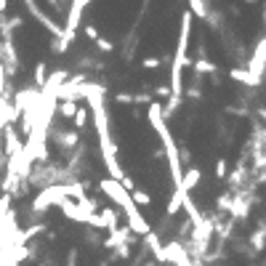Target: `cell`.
Instances as JSON below:
<instances>
[{"instance_id": "1", "label": "cell", "mask_w": 266, "mask_h": 266, "mask_svg": "<svg viewBox=\"0 0 266 266\" xmlns=\"http://www.w3.org/2000/svg\"><path fill=\"white\" fill-rule=\"evenodd\" d=\"M99 189L112 200V203H117V208L128 216V229H130V234H136V237H147V234L152 232L149 221L139 213V208L133 205V197H130L125 189H122V186L115 181V178H109V176H107V178H101V181H99Z\"/></svg>"}, {"instance_id": "2", "label": "cell", "mask_w": 266, "mask_h": 266, "mask_svg": "<svg viewBox=\"0 0 266 266\" xmlns=\"http://www.w3.org/2000/svg\"><path fill=\"white\" fill-rule=\"evenodd\" d=\"M66 197H70V186L66 184H56V186L43 189V192L35 197V203H32V213H45L51 205H61Z\"/></svg>"}, {"instance_id": "3", "label": "cell", "mask_w": 266, "mask_h": 266, "mask_svg": "<svg viewBox=\"0 0 266 266\" xmlns=\"http://www.w3.org/2000/svg\"><path fill=\"white\" fill-rule=\"evenodd\" d=\"M255 80H258L263 85V78H266V35L261 37L258 43H255V48L250 53V59H248V66H245Z\"/></svg>"}, {"instance_id": "4", "label": "cell", "mask_w": 266, "mask_h": 266, "mask_svg": "<svg viewBox=\"0 0 266 266\" xmlns=\"http://www.w3.org/2000/svg\"><path fill=\"white\" fill-rule=\"evenodd\" d=\"M24 8L30 11V16H35V22H37V24H43L45 30H48V32L53 35V40H61V35H64L61 24H56L48 14H45V11H40V6H37V3H32V0H24Z\"/></svg>"}, {"instance_id": "5", "label": "cell", "mask_w": 266, "mask_h": 266, "mask_svg": "<svg viewBox=\"0 0 266 266\" xmlns=\"http://www.w3.org/2000/svg\"><path fill=\"white\" fill-rule=\"evenodd\" d=\"M53 136H56L53 141L59 144L61 152H72V149H78V147H80V133H78V130H72V128H70V130H56Z\"/></svg>"}, {"instance_id": "6", "label": "cell", "mask_w": 266, "mask_h": 266, "mask_svg": "<svg viewBox=\"0 0 266 266\" xmlns=\"http://www.w3.org/2000/svg\"><path fill=\"white\" fill-rule=\"evenodd\" d=\"M99 218H101V224H104V229H107L109 234H115L117 229H120V216H117V211H115V208H101V211L96 213Z\"/></svg>"}, {"instance_id": "7", "label": "cell", "mask_w": 266, "mask_h": 266, "mask_svg": "<svg viewBox=\"0 0 266 266\" xmlns=\"http://www.w3.org/2000/svg\"><path fill=\"white\" fill-rule=\"evenodd\" d=\"M229 78H232L234 83H242L245 88H261V83L255 80L253 75L245 70V66H232V70H229Z\"/></svg>"}, {"instance_id": "8", "label": "cell", "mask_w": 266, "mask_h": 266, "mask_svg": "<svg viewBox=\"0 0 266 266\" xmlns=\"http://www.w3.org/2000/svg\"><path fill=\"white\" fill-rule=\"evenodd\" d=\"M200 178H203V170H200L197 165H189L186 170H184V178H181V189L189 194L192 189H197L200 186Z\"/></svg>"}, {"instance_id": "9", "label": "cell", "mask_w": 266, "mask_h": 266, "mask_svg": "<svg viewBox=\"0 0 266 266\" xmlns=\"http://www.w3.org/2000/svg\"><path fill=\"white\" fill-rule=\"evenodd\" d=\"M184 197H186V192H184L181 186H178V189H173V194L168 197V205H165V216H168V218H170V216H176L178 211H181Z\"/></svg>"}, {"instance_id": "10", "label": "cell", "mask_w": 266, "mask_h": 266, "mask_svg": "<svg viewBox=\"0 0 266 266\" xmlns=\"http://www.w3.org/2000/svg\"><path fill=\"white\" fill-rule=\"evenodd\" d=\"M189 70H192V75H197V78H203V75H211L213 78V75H218V66L213 61H208V59H194Z\"/></svg>"}, {"instance_id": "11", "label": "cell", "mask_w": 266, "mask_h": 266, "mask_svg": "<svg viewBox=\"0 0 266 266\" xmlns=\"http://www.w3.org/2000/svg\"><path fill=\"white\" fill-rule=\"evenodd\" d=\"M112 99H115L117 104H152L155 101L149 93H115Z\"/></svg>"}, {"instance_id": "12", "label": "cell", "mask_w": 266, "mask_h": 266, "mask_svg": "<svg viewBox=\"0 0 266 266\" xmlns=\"http://www.w3.org/2000/svg\"><path fill=\"white\" fill-rule=\"evenodd\" d=\"M88 120H91V109L85 107V104H80L78 112H75V117H72V130H85L88 128Z\"/></svg>"}, {"instance_id": "13", "label": "cell", "mask_w": 266, "mask_h": 266, "mask_svg": "<svg viewBox=\"0 0 266 266\" xmlns=\"http://www.w3.org/2000/svg\"><path fill=\"white\" fill-rule=\"evenodd\" d=\"M186 11L197 16V19H208V14H211V3H205V0H189V6H186Z\"/></svg>"}, {"instance_id": "14", "label": "cell", "mask_w": 266, "mask_h": 266, "mask_svg": "<svg viewBox=\"0 0 266 266\" xmlns=\"http://www.w3.org/2000/svg\"><path fill=\"white\" fill-rule=\"evenodd\" d=\"M78 107L80 104L78 101H56V112H59L61 117H75V112H78Z\"/></svg>"}, {"instance_id": "15", "label": "cell", "mask_w": 266, "mask_h": 266, "mask_svg": "<svg viewBox=\"0 0 266 266\" xmlns=\"http://www.w3.org/2000/svg\"><path fill=\"white\" fill-rule=\"evenodd\" d=\"M45 80H48V66H45V61H37L35 64V85H45Z\"/></svg>"}, {"instance_id": "16", "label": "cell", "mask_w": 266, "mask_h": 266, "mask_svg": "<svg viewBox=\"0 0 266 266\" xmlns=\"http://www.w3.org/2000/svg\"><path fill=\"white\" fill-rule=\"evenodd\" d=\"M130 197H133V205H136V208H152V194L141 192V189H136Z\"/></svg>"}, {"instance_id": "17", "label": "cell", "mask_w": 266, "mask_h": 266, "mask_svg": "<svg viewBox=\"0 0 266 266\" xmlns=\"http://www.w3.org/2000/svg\"><path fill=\"white\" fill-rule=\"evenodd\" d=\"M184 99H192V101H200V99H203V88H200V85L194 83H189L186 85V88H184Z\"/></svg>"}, {"instance_id": "18", "label": "cell", "mask_w": 266, "mask_h": 266, "mask_svg": "<svg viewBox=\"0 0 266 266\" xmlns=\"http://www.w3.org/2000/svg\"><path fill=\"white\" fill-rule=\"evenodd\" d=\"M226 176H229V165H226L224 157L216 160V178H221V181H226Z\"/></svg>"}, {"instance_id": "19", "label": "cell", "mask_w": 266, "mask_h": 266, "mask_svg": "<svg viewBox=\"0 0 266 266\" xmlns=\"http://www.w3.org/2000/svg\"><path fill=\"white\" fill-rule=\"evenodd\" d=\"M96 48H99L101 53H112V51H115V43H112L109 37H101V35H99V40H96Z\"/></svg>"}, {"instance_id": "20", "label": "cell", "mask_w": 266, "mask_h": 266, "mask_svg": "<svg viewBox=\"0 0 266 266\" xmlns=\"http://www.w3.org/2000/svg\"><path fill=\"white\" fill-rule=\"evenodd\" d=\"M160 64H163L160 56H144V59H141V66H144V70H157Z\"/></svg>"}, {"instance_id": "21", "label": "cell", "mask_w": 266, "mask_h": 266, "mask_svg": "<svg viewBox=\"0 0 266 266\" xmlns=\"http://www.w3.org/2000/svg\"><path fill=\"white\" fill-rule=\"evenodd\" d=\"M83 32H85V37H88V40H93V43L99 40V27H96V24H85Z\"/></svg>"}, {"instance_id": "22", "label": "cell", "mask_w": 266, "mask_h": 266, "mask_svg": "<svg viewBox=\"0 0 266 266\" xmlns=\"http://www.w3.org/2000/svg\"><path fill=\"white\" fill-rule=\"evenodd\" d=\"M78 248H70V253H66V266H78Z\"/></svg>"}, {"instance_id": "23", "label": "cell", "mask_w": 266, "mask_h": 266, "mask_svg": "<svg viewBox=\"0 0 266 266\" xmlns=\"http://www.w3.org/2000/svg\"><path fill=\"white\" fill-rule=\"evenodd\" d=\"M155 93H157V99H170V88H168V85H160V88H155Z\"/></svg>"}, {"instance_id": "24", "label": "cell", "mask_w": 266, "mask_h": 266, "mask_svg": "<svg viewBox=\"0 0 266 266\" xmlns=\"http://www.w3.org/2000/svg\"><path fill=\"white\" fill-rule=\"evenodd\" d=\"M255 117H261V120L266 122V107H261V109H255Z\"/></svg>"}, {"instance_id": "25", "label": "cell", "mask_w": 266, "mask_h": 266, "mask_svg": "<svg viewBox=\"0 0 266 266\" xmlns=\"http://www.w3.org/2000/svg\"><path fill=\"white\" fill-rule=\"evenodd\" d=\"M263 32H266V6H263Z\"/></svg>"}, {"instance_id": "26", "label": "cell", "mask_w": 266, "mask_h": 266, "mask_svg": "<svg viewBox=\"0 0 266 266\" xmlns=\"http://www.w3.org/2000/svg\"><path fill=\"white\" fill-rule=\"evenodd\" d=\"M3 168H6V160H3V157H0V170H3Z\"/></svg>"}]
</instances>
